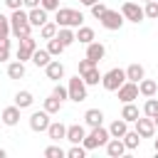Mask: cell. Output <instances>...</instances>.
Listing matches in <instances>:
<instances>
[{
  "instance_id": "1",
  "label": "cell",
  "mask_w": 158,
  "mask_h": 158,
  "mask_svg": "<svg viewBox=\"0 0 158 158\" xmlns=\"http://www.w3.org/2000/svg\"><path fill=\"white\" fill-rule=\"evenodd\" d=\"M30 32H32V25H30V20H27V12H25L22 7L12 10V15H10V35H12L15 40H22V37H27Z\"/></svg>"
},
{
  "instance_id": "2",
  "label": "cell",
  "mask_w": 158,
  "mask_h": 158,
  "mask_svg": "<svg viewBox=\"0 0 158 158\" xmlns=\"http://www.w3.org/2000/svg\"><path fill=\"white\" fill-rule=\"evenodd\" d=\"M54 22H57V27H79L84 22V15L74 7H57L54 10Z\"/></svg>"
},
{
  "instance_id": "3",
  "label": "cell",
  "mask_w": 158,
  "mask_h": 158,
  "mask_svg": "<svg viewBox=\"0 0 158 158\" xmlns=\"http://www.w3.org/2000/svg\"><path fill=\"white\" fill-rule=\"evenodd\" d=\"M109 138H111V136H109V128H104V126H94V128L84 136L81 146H84L86 151H94V148H99V146H106Z\"/></svg>"
},
{
  "instance_id": "4",
  "label": "cell",
  "mask_w": 158,
  "mask_h": 158,
  "mask_svg": "<svg viewBox=\"0 0 158 158\" xmlns=\"http://www.w3.org/2000/svg\"><path fill=\"white\" fill-rule=\"evenodd\" d=\"M123 81H126V72L118 69V67H114V69H109L106 74H101V86H104L106 91H116Z\"/></svg>"
},
{
  "instance_id": "5",
  "label": "cell",
  "mask_w": 158,
  "mask_h": 158,
  "mask_svg": "<svg viewBox=\"0 0 158 158\" xmlns=\"http://www.w3.org/2000/svg\"><path fill=\"white\" fill-rule=\"evenodd\" d=\"M67 91H69V99H72V101H77V104L86 99V84H84L81 74H77V77H72V79H69Z\"/></svg>"
},
{
  "instance_id": "6",
  "label": "cell",
  "mask_w": 158,
  "mask_h": 158,
  "mask_svg": "<svg viewBox=\"0 0 158 158\" xmlns=\"http://www.w3.org/2000/svg\"><path fill=\"white\" fill-rule=\"evenodd\" d=\"M123 15H121V10H106L104 15H101V27L104 30H111V32H116V30H121L123 27Z\"/></svg>"
},
{
  "instance_id": "7",
  "label": "cell",
  "mask_w": 158,
  "mask_h": 158,
  "mask_svg": "<svg viewBox=\"0 0 158 158\" xmlns=\"http://www.w3.org/2000/svg\"><path fill=\"white\" fill-rule=\"evenodd\" d=\"M121 15H123V20H128V22H141L146 15H143V7L138 5V2H133V0H126L123 5H121Z\"/></svg>"
},
{
  "instance_id": "8",
  "label": "cell",
  "mask_w": 158,
  "mask_h": 158,
  "mask_svg": "<svg viewBox=\"0 0 158 158\" xmlns=\"http://www.w3.org/2000/svg\"><path fill=\"white\" fill-rule=\"evenodd\" d=\"M116 94H118V101L121 104H128V101H133V99H138V81H123L118 89H116Z\"/></svg>"
},
{
  "instance_id": "9",
  "label": "cell",
  "mask_w": 158,
  "mask_h": 158,
  "mask_svg": "<svg viewBox=\"0 0 158 158\" xmlns=\"http://www.w3.org/2000/svg\"><path fill=\"white\" fill-rule=\"evenodd\" d=\"M47 126H49V114L42 109V111H32L30 114V128L35 131V133H42V131H47Z\"/></svg>"
},
{
  "instance_id": "10",
  "label": "cell",
  "mask_w": 158,
  "mask_h": 158,
  "mask_svg": "<svg viewBox=\"0 0 158 158\" xmlns=\"http://www.w3.org/2000/svg\"><path fill=\"white\" fill-rule=\"evenodd\" d=\"M37 49V42L32 40V35H27V37H22L20 40V44H17V59L20 62H27L30 57H32V52Z\"/></svg>"
},
{
  "instance_id": "11",
  "label": "cell",
  "mask_w": 158,
  "mask_h": 158,
  "mask_svg": "<svg viewBox=\"0 0 158 158\" xmlns=\"http://www.w3.org/2000/svg\"><path fill=\"white\" fill-rule=\"evenodd\" d=\"M133 123H136V131H138L141 138H153V136H156V126H153V118H151V116H146V118L138 116Z\"/></svg>"
},
{
  "instance_id": "12",
  "label": "cell",
  "mask_w": 158,
  "mask_h": 158,
  "mask_svg": "<svg viewBox=\"0 0 158 158\" xmlns=\"http://www.w3.org/2000/svg\"><path fill=\"white\" fill-rule=\"evenodd\" d=\"M86 57H89L94 64H99V62L106 57V47H104L101 42H96V40H94V42H89V44H86Z\"/></svg>"
},
{
  "instance_id": "13",
  "label": "cell",
  "mask_w": 158,
  "mask_h": 158,
  "mask_svg": "<svg viewBox=\"0 0 158 158\" xmlns=\"http://www.w3.org/2000/svg\"><path fill=\"white\" fill-rule=\"evenodd\" d=\"M44 74H47V79L59 81V79H64V64L59 59H49V64L44 67Z\"/></svg>"
},
{
  "instance_id": "14",
  "label": "cell",
  "mask_w": 158,
  "mask_h": 158,
  "mask_svg": "<svg viewBox=\"0 0 158 158\" xmlns=\"http://www.w3.org/2000/svg\"><path fill=\"white\" fill-rule=\"evenodd\" d=\"M27 20H30V25H32V27H42L49 17H47V10H44L42 5H37V7H32V10L27 12Z\"/></svg>"
},
{
  "instance_id": "15",
  "label": "cell",
  "mask_w": 158,
  "mask_h": 158,
  "mask_svg": "<svg viewBox=\"0 0 158 158\" xmlns=\"http://www.w3.org/2000/svg\"><path fill=\"white\" fill-rule=\"evenodd\" d=\"M44 133H47L52 141H57V143H59V141L67 136V126H64L62 121H49V126H47V131H44Z\"/></svg>"
},
{
  "instance_id": "16",
  "label": "cell",
  "mask_w": 158,
  "mask_h": 158,
  "mask_svg": "<svg viewBox=\"0 0 158 158\" xmlns=\"http://www.w3.org/2000/svg\"><path fill=\"white\" fill-rule=\"evenodd\" d=\"M84 136H86V128L81 126V123H72V126H67V141L69 143H81L84 141Z\"/></svg>"
},
{
  "instance_id": "17",
  "label": "cell",
  "mask_w": 158,
  "mask_h": 158,
  "mask_svg": "<svg viewBox=\"0 0 158 158\" xmlns=\"http://www.w3.org/2000/svg\"><path fill=\"white\" fill-rule=\"evenodd\" d=\"M0 118H2V123L5 126H17V121H20V106H7V109H2V114H0Z\"/></svg>"
},
{
  "instance_id": "18",
  "label": "cell",
  "mask_w": 158,
  "mask_h": 158,
  "mask_svg": "<svg viewBox=\"0 0 158 158\" xmlns=\"http://www.w3.org/2000/svg\"><path fill=\"white\" fill-rule=\"evenodd\" d=\"M138 94H141V96H146V99H148V96H156V94H158V81H153V79H146V77H143V79L138 81Z\"/></svg>"
},
{
  "instance_id": "19",
  "label": "cell",
  "mask_w": 158,
  "mask_h": 158,
  "mask_svg": "<svg viewBox=\"0 0 158 158\" xmlns=\"http://www.w3.org/2000/svg\"><path fill=\"white\" fill-rule=\"evenodd\" d=\"M106 153H109L111 158H121V156L126 153L123 141H121V138H109V141H106Z\"/></svg>"
},
{
  "instance_id": "20",
  "label": "cell",
  "mask_w": 158,
  "mask_h": 158,
  "mask_svg": "<svg viewBox=\"0 0 158 158\" xmlns=\"http://www.w3.org/2000/svg\"><path fill=\"white\" fill-rule=\"evenodd\" d=\"M123 72H126V79H128V81H141V79L146 77V69H143V64H138V62L128 64Z\"/></svg>"
},
{
  "instance_id": "21",
  "label": "cell",
  "mask_w": 158,
  "mask_h": 158,
  "mask_svg": "<svg viewBox=\"0 0 158 158\" xmlns=\"http://www.w3.org/2000/svg\"><path fill=\"white\" fill-rule=\"evenodd\" d=\"M49 59H52V54H49L47 49H40V47H37V49L32 52V57H30V62H32L35 67H42V69L49 64Z\"/></svg>"
},
{
  "instance_id": "22",
  "label": "cell",
  "mask_w": 158,
  "mask_h": 158,
  "mask_svg": "<svg viewBox=\"0 0 158 158\" xmlns=\"http://www.w3.org/2000/svg\"><path fill=\"white\" fill-rule=\"evenodd\" d=\"M32 104H35V96H32V91L22 89V91H17V94H15V106H20V111H22V109H30Z\"/></svg>"
},
{
  "instance_id": "23",
  "label": "cell",
  "mask_w": 158,
  "mask_h": 158,
  "mask_svg": "<svg viewBox=\"0 0 158 158\" xmlns=\"http://www.w3.org/2000/svg\"><path fill=\"white\" fill-rule=\"evenodd\" d=\"M84 121H86L89 128L101 126V123H104V111H101V109H89V111L84 114Z\"/></svg>"
},
{
  "instance_id": "24",
  "label": "cell",
  "mask_w": 158,
  "mask_h": 158,
  "mask_svg": "<svg viewBox=\"0 0 158 158\" xmlns=\"http://www.w3.org/2000/svg\"><path fill=\"white\" fill-rule=\"evenodd\" d=\"M74 37H77V42H81V44H89V42H94V40H96L94 30H91V27H84V25H79V27H77Z\"/></svg>"
},
{
  "instance_id": "25",
  "label": "cell",
  "mask_w": 158,
  "mask_h": 158,
  "mask_svg": "<svg viewBox=\"0 0 158 158\" xmlns=\"http://www.w3.org/2000/svg\"><path fill=\"white\" fill-rule=\"evenodd\" d=\"M54 37H57V40H59L64 47H72V44L77 42V37H74V30H72V27H59Z\"/></svg>"
},
{
  "instance_id": "26",
  "label": "cell",
  "mask_w": 158,
  "mask_h": 158,
  "mask_svg": "<svg viewBox=\"0 0 158 158\" xmlns=\"http://www.w3.org/2000/svg\"><path fill=\"white\" fill-rule=\"evenodd\" d=\"M141 114H138V106L133 104V101H128V104H123V109H121V118L123 121H128V123H133L136 118H138Z\"/></svg>"
},
{
  "instance_id": "27",
  "label": "cell",
  "mask_w": 158,
  "mask_h": 158,
  "mask_svg": "<svg viewBox=\"0 0 158 158\" xmlns=\"http://www.w3.org/2000/svg\"><path fill=\"white\" fill-rule=\"evenodd\" d=\"M126 131H128V121H123V118H116V121L109 126V136H111V138H121Z\"/></svg>"
},
{
  "instance_id": "28",
  "label": "cell",
  "mask_w": 158,
  "mask_h": 158,
  "mask_svg": "<svg viewBox=\"0 0 158 158\" xmlns=\"http://www.w3.org/2000/svg\"><path fill=\"white\" fill-rule=\"evenodd\" d=\"M121 141H123L126 151H133V148L141 146V136H138V131H126V133L121 136Z\"/></svg>"
},
{
  "instance_id": "29",
  "label": "cell",
  "mask_w": 158,
  "mask_h": 158,
  "mask_svg": "<svg viewBox=\"0 0 158 158\" xmlns=\"http://www.w3.org/2000/svg\"><path fill=\"white\" fill-rule=\"evenodd\" d=\"M7 77H10V79H22V77H25V62H20V59L10 62V64H7Z\"/></svg>"
},
{
  "instance_id": "30",
  "label": "cell",
  "mask_w": 158,
  "mask_h": 158,
  "mask_svg": "<svg viewBox=\"0 0 158 158\" xmlns=\"http://www.w3.org/2000/svg\"><path fill=\"white\" fill-rule=\"evenodd\" d=\"M81 79H84V84H86V86L99 84V81H101V72H99V67H91L89 72H84V74H81Z\"/></svg>"
},
{
  "instance_id": "31",
  "label": "cell",
  "mask_w": 158,
  "mask_h": 158,
  "mask_svg": "<svg viewBox=\"0 0 158 158\" xmlns=\"http://www.w3.org/2000/svg\"><path fill=\"white\" fill-rule=\"evenodd\" d=\"M42 109H44V111H47L49 116H52V114H59V109H62V101H59L57 96H52V94H49V96L44 99V104H42Z\"/></svg>"
},
{
  "instance_id": "32",
  "label": "cell",
  "mask_w": 158,
  "mask_h": 158,
  "mask_svg": "<svg viewBox=\"0 0 158 158\" xmlns=\"http://www.w3.org/2000/svg\"><path fill=\"white\" fill-rule=\"evenodd\" d=\"M57 30H59L57 22H49V20H47V22L40 27V37H42V40H52V37L57 35Z\"/></svg>"
},
{
  "instance_id": "33",
  "label": "cell",
  "mask_w": 158,
  "mask_h": 158,
  "mask_svg": "<svg viewBox=\"0 0 158 158\" xmlns=\"http://www.w3.org/2000/svg\"><path fill=\"white\" fill-rule=\"evenodd\" d=\"M64 49H67V47H64V44H62V42L57 40V37H52V40H47V52H49L52 57H59V54H62Z\"/></svg>"
},
{
  "instance_id": "34",
  "label": "cell",
  "mask_w": 158,
  "mask_h": 158,
  "mask_svg": "<svg viewBox=\"0 0 158 158\" xmlns=\"http://www.w3.org/2000/svg\"><path fill=\"white\" fill-rule=\"evenodd\" d=\"M44 156H47V158H64L67 151H64L59 143H54V146H47V148H44Z\"/></svg>"
},
{
  "instance_id": "35",
  "label": "cell",
  "mask_w": 158,
  "mask_h": 158,
  "mask_svg": "<svg viewBox=\"0 0 158 158\" xmlns=\"http://www.w3.org/2000/svg\"><path fill=\"white\" fill-rule=\"evenodd\" d=\"M143 114H146V116H156V114H158V99H156V96H148V99H146Z\"/></svg>"
},
{
  "instance_id": "36",
  "label": "cell",
  "mask_w": 158,
  "mask_h": 158,
  "mask_svg": "<svg viewBox=\"0 0 158 158\" xmlns=\"http://www.w3.org/2000/svg\"><path fill=\"white\" fill-rule=\"evenodd\" d=\"M143 15L148 20H158V0H148L146 7H143Z\"/></svg>"
},
{
  "instance_id": "37",
  "label": "cell",
  "mask_w": 158,
  "mask_h": 158,
  "mask_svg": "<svg viewBox=\"0 0 158 158\" xmlns=\"http://www.w3.org/2000/svg\"><path fill=\"white\" fill-rule=\"evenodd\" d=\"M10 57V37H0V64Z\"/></svg>"
},
{
  "instance_id": "38",
  "label": "cell",
  "mask_w": 158,
  "mask_h": 158,
  "mask_svg": "<svg viewBox=\"0 0 158 158\" xmlns=\"http://www.w3.org/2000/svg\"><path fill=\"white\" fill-rule=\"evenodd\" d=\"M67 156H69V158H84V156H86V148H84L81 143H72V148L67 151Z\"/></svg>"
},
{
  "instance_id": "39",
  "label": "cell",
  "mask_w": 158,
  "mask_h": 158,
  "mask_svg": "<svg viewBox=\"0 0 158 158\" xmlns=\"http://www.w3.org/2000/svg\"><path fill=\"white\" fill-rule=\"evenodd\" d=\"M52 96H57L59 101H64V99H69V91H67V86H62V84L57 81L54 89H52Z\"/></svg>"
},
{
  "instance_id": "40",
  "label": "cell",
  "mask_w": 158,
  "mask_h": 158,
  "mask_svg": "<svg viewBox=\"0 0 158 158\" xmlns=\"http://www.w3.org/2000/svg\"><path fill=\"white\" fill-rule=\"evenodd\" d=\"M0 37H10V17L0 12Z\"/></svg>"
},
{
  "instance_id": "41",
  "label": "cell",
  "mask_w": 158,
  "mask_h": 158,
  "mask_svg": "<svg viewBox=\"0 0 158 158\" xmlns=\"http://www.w3.org/2000/svg\"><path fill=\"white\" fill-rule=\"evenodd\" d=\"M106 10H109V7H106L104 2H94V5H91V15H94L96 20H101V15H104Z\"/></svg>"
},
{
  "instance_id": "42",
  "label": "cell",
  "mask_w": 158,
  "mask_h": 158,
  "mask_svg": "<svg viewBox=\"0 0 158 158\" xmlns=\"http://www.w3.org/2000/svg\"><path fill=\"white\" fill-rule=\"evenodd\" d=\"M91 67H96V64H94V62H91L89 57H84V59H79V74H84V72H89Z\"/></svg>"
},
{
  "instance_id": "43",
  "label": "cell",
  "mask_w": 158,
  "mask_h": 158,
  "mask_svg": "<svg viewBox=\"0 0 158 158\" xmlns=\"http://www.w3.org/2000/svg\"><path fill=\"white\" fill-rule=\"evenodd\" d=\"M40 5H42L47 12H54V10L59 7V0H40Z\"/></svg>"
},
{
  "instance_id": "44",
  "label": "cell",
  "mask_w": 158,
  "mask_h": 158,
  "mask_svg": "<svg viewBox=\"0 0 158 158\" xmlns=\"http://www.w3.org/2000/svg\"><path fill=\"white\" fill-rule=\"evenodd\" d=\"M5 5L10 10H17V7H22V0H5Z\"/></svg>"
},
{
  "instance_id": "45",
  "label": "cell",
  "mask_w": 158,
  "mask_h": 158,
  "mask_svg": "<svg viewBox=\"0 0 158 158\" xmlns=\"http://www.w3.org/2000/svg\"><path fill=\"white\" fill-rule=\"evenodd\" d=\"M37 5H40V0H22V7H27V10H32Z\"/></svg>"
},
{
  "instance_id": "46",
  "label": "cell",
  "mask_w": 158,
  "mask_h": 158,
  "mask_svg": "<svg viewBox=\"0 0 158 158\" xmlns=\"http://www.w3.org/2000/svg\"><path fill=\"white\" fill-rule=\"evenodd\" d=\"M79 2H81V5H89V7H91V5H94V2H99V0H79Z\"/></svg>"
},
{
  "instance_id": "47",
  "label": "cell",
  "mask_w": 158,
  "mask_h": 158,
  "mask_svg": "<svg viewBox=\"0 0 158 158\" xmlns=\"http://www.w3.org/2000/svg\"><path fill=\"white\" fill-rule=\"evenodd\" d=\"M151 118H153V126L158 128V114H156V116H151Z\"/></svg>"
},
{
  "instance_id": "48",
  "label": "cell",
  "mask_w": 158,
  "mask_h": 158,
  "mask_svg": "<svg viewBox=\"0 0 158 158\" xmlns=\"http://www.w3.org/2000/svg\"><path fill=\"white\" fill-rule=\"evenodd\" d=\"M5 156H7V153H5V148H0V158H5Z\"/></svg>"
},
{
  "instance_id": "49",
  "label": "cell",
  "mask_w": 158,
  "mask_h": 158,
  "mask_svg": "<svg viewBox=\"0 0 158 158\" xmlns=\"http://www.w3.org/2000/svg\"><path fill=\"white\" fill-rule=\"evenodd\" d=\"M153 148H156V153H158V138H156V141H153Z\"/></svg>"
},
{
  "instance_id": "50",
  "label": "cell",
  "mask_w": 158,
  "mask_h": 158,
  "mask_svg": "<svg viewBox=\"0 0 158 158\" xmlns=\"http://www.w3.org/2000/svg\"><path fill=\"white\" fill-rule=\"evenodd\" d=\"M143 2H148V0H143Z\"/></svg>"
}]
</instances>
